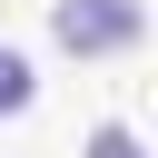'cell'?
<instances>
[{
	"instance_id": "obj_3",
	"label": "cell",
	"mask_w": 158,
	"mask_h": 158,
	"mask_svg": "<svg viewBox=\"0 0 158 158\" xmlns=\"http://www.w3.org/2000/svg\"><path fill=\"white\" fill-rule=\"evenodd\" d=\"M89 158H148V148H138V128H99V138H89Z\"/></svg>"
},
{
	"instance_id": "obj_1",
	"label": "cell",
	"mask_w": 158,
	"mask_h": 158,
	"mask_svg": "<svg viewBox=\"0 0 158 158\" xmlns=\"http://www.w3.org/2000/svg\"><path fill=\"white\" fill-rule=\"evenodd\" d=\"M49 30H59V49L109 59V49H138L148 10H138V0H59V10H49Z\"/></svg>"
},
{
	"instance_id": "obj_2",
	"label": "cell",
	"mask_w": 158,
	"mask_h": 158,
	"mask_svg": "<svg viewBox=\"0 0 158 158\" xmlns=\"http://www.w3.org/2000/svg\"><path fill=\"white\" fill-rule=\"evenodd\" d=\"M30 89H40V79H30V59L0 40V118H10V109H30Z\"/></svg>"
}]
</instances>
